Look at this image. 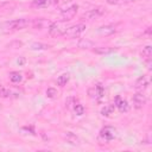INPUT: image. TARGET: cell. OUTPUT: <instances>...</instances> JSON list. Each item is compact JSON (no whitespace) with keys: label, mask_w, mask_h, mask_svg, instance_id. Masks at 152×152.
Returning a JSON list of instances; mask_svg holds the SVG:
<instances>
[{"label":"cell","mask_w":152,"mask_h":152,"mask_svg":"<svg viewBox=\"0 0 152 152\" xmlns=\"http://www.w3.org/2000/svg\"><path fill=\"white\" fill-rule=\"evenodd\" d=\"M114 106L119 109V112L120 113H126V112H128V109H129V106H128V103H127V101L126 100H124L121 96H115V99H114Z\"/></svg>","instance_id":"cell-10"},{"label":"cell","mask_w":152,"mask_h":152,"mask_svg":"<svg viewBox=\"0 0 152 152\" xmlns=\"http://www.w3.org/2000/svg\"><path fill=\"white\" fill-rule=\"evenodd\" d=\"M116 32V28L115 26L113 25H103V26H100L97 28V33L102 37H108V36H112L113 33Z\"/></svg>","instance_id":"cell-12"},{"label":"cell","mask_w":152,"mask_h":152,"mask_svg":"<svg viewBox=\"0 0 152 152\" xmlns=\"http://www.w3.org/2000/svg\"><path fill=\"white\" fill-rule=\"evenodd\" d=\"M151 56H152V46L151 45H146L142 48L141 50V57L144 61H147V59H151Z\"/></svg>","instance_id":"cell-21"},{"label":"cell","mask_w":152,"mask_h":152,"mask_svg":"<svg viewBox=\"0 0 152 152\" xmlns=\"http://www.w3.org/2000/svg\"><path fill=\"white\" fill-rule=\"evenodd\" d=\"M147 86H148V81H147L146 76H140V77L135 81V83H134V88H135V90H138V91L145 90V89L147 88Z\"/></svg>","instance_id":"cell-13"},{"label":"cell","mask_w":152,"mask_h":152,"mask_svg":"<svg viewBox=\"0 0 152 152\" xmlns=\"http://www.w3.org/2000/svg\"><path fill=\"white\" fill-rule=\"evenodd\" d=\"M116 138V129L113 126H104L99 133V140L102 142H109Z\"/></svg>","instance_id":"cell-2"},{"label":"cell","mask_w":152,"mask_h":152,"mask_svg":"<svg viewBox=\"0 0 152 152\" xmlns=\"http://www.w3.org/2000/svg\"><path fill=\"white\" fill-rule=\"evenodd\" d=\"M77 10H78V6L77 5H71L70 7H68L66 10H64V11H62V13H61V15H59V19L62 20V21H69V20H71L75 15H76V13H77Z\"/></svg>","instance_id":"cell-6"},{"label":"cell","mask_w":152,"mask_h":152,"mask_svg":"<svg viewBox=\"0 0 152 152\" xmlns=\"http://www.w3.org/2000/svg\"><path fill=\"white\" fill-rule=\"evenodd\" d=\"M15 8V4L12 1H4L0 2V15L11 14Z\"/></svg>","instance_id":"cell-9"},{"label":"cell","mask_w":152,"mask_h":152,"mask_svg":"<svg viewBox=\"0 0 152 152\" xmlns=\"http://www.w3.org/2000/svg\"><path fill=\"white\" fill-rule=\"evenodd\" d=\"M21 131H26V132H28L27 134H32V135H34L36 134V132H34V128H33V126H26V127H23L21 128Z\"/></svg>","instance_id":"cell-29"},{"label":"cell","mask_w":152,"mask_h":152,"mask_svg":"<svg viewBox=\"0 0 152 152\" xmlns=\"http://www.w3.org/2000/svg\"><path fill=\"white\" fill-rule=\"evenodd\" d=\"M23 80V75L19 71H11L10 72V81L13 83H19Z\"/></svg>","instance_id":"cell-22"},{"label":"cell","mask_w":152,"mask_h":152,"mask_svg":"<svg viewBox=\"0 0 152 152\" xmlns=\"http://www.w3.org/2000/svg\"><path fill=\"white\" fill-rule=\"evenodd\" d=\"M52 4V0H33L31 6L34 8H44Z\"/></svg>","instance_id":"cell-15"},{"label":"cell","mask_w":152,"mask_h":152,"mask_svg":"<svg viewBox=\"0 0 152 152\" xmlns=\"http://www.w3.org/2000/svg\"><path fill=\"white\" fill-rule=\"evenodd\" d=\"M17 63H18L19 65H23V64L25 63V58H24V57H20V58L17 61Z\"/></svg>","instance_id":"cell-30"},{"label":"cell","mask_w":152,"mask_h":152,"mask_svg":"<svg viewBox=\"0 0 152 152\" xmlns=\"http://www.w3.org/2000/svg\"><path fill=\"white\" fill-rule=\"evenodd\" d=\"M64 139H65V141L66 142H69V144H71V145H80V138L75 134V133H72V132H65L64 133Z\"/></svg>","instance_id":"cell-14"},{"label":"cell","mask_w":152,"mask_h":152,"mask_svg":"<svg viewBox=\"0 0 152 152\" xmlns=\"http://www.w3.org/2000/svg\"><path fill=\"white\" fill-rule=\"evenodd\" d=\"M49 28V34L52 36V37H59V36H63L65 30H66V25H65V21H55V23H51L50 26L48 27Z\"/></svg>","instance_id":"cell-3"},{"label":"cell","mask_w":152,"mask_h":152,"mask_svg":"<svg viewBox=\"0 0 152 152\" xmlns=\"http://www.w3.org/2000/svg\"><path fill=\"white\" fill-rule=\"evenodd\" d=\"M49 48H50L49 45L43 44V43H33V44H31V49L32 50H46Z\"/></svg>","instance_id":"cell-26"},{"label":"cell","mask_w":152,"mask_h":152,"mask_svg":"<svg viewBox=\"0 0 152 152\" xmlns=\"http://www.w3.org/2000/svg\"><path fill=\"white\" fill-rule=\"evenodd\" d=\"M76 102H77V101H76V99H75V97H69V99L65 101V107H66V108H69V109H71Z\"/></svg>","instance_id":"cell-28"},{"label":"cell","mask_w":152,"mask_h":152,"mask_svg":"<svg viewBox=\"0 0 152 152\" xmlns=\"http://www.w3.org/2000/svg\"><path fill=\"white\" fill-rule=\"evenodd\" d=\"M88 95L96 101H101L104 97V87L101 83H95L88 89Z\"/></svg>","instance_id":"cell-4"},{"label":"cell","mask_w":152,"mask_h":152,"mask_svg":"<svg viewBox=\"0 0 152 152\" xmlns=\"http://www.w3.org/2000/svg\"><path fill=\"white\" fill-rule=\"evenodd\" d=\"M69 80H70V75H69L68 72H64V74H62V75H59V76L57 77L56 83H57V86H59V87H64V86H66V83L69 82Z\"/></svg>","instance_id":"cell-18"},{"label":"cell","mask_w":152,"mask_h":152,"mask_svg":"<svg viewBox=\"0 0 152 152\" xmlns=\"http://www.w3.org/2000/svg\"><path fill=\"white\" fill-rule=\"evenodd\" d=\"M77 46L80 49H90V48L94 46V42L88 39V38H81L77 43Z\"/></svg>","instance_id":"cell-16"},{"label":"cell","mask_w":152,"mask_h":152,"mask_svg":"<svg viewBox=\"0 0 152 152\" xmlns=\"http://www.w3.org/2000/svg\"><path fill=\"white\" fill-rule=\"evenodd\" d=\"M114 109H115V106L114 104H104L101 109V114L103 116H110L113 113H114Z\"/></svg>","instance_id":"cell-20"},{"label":"cell","mask_w":152,"mask_h":152,"mask_svg":"<svg viewBox=\"0 0 152 152\" xmlns=\"http://www.w3.org/2000/svg\"><path fill=\"white\" fill-rule=\"evenodd\" d=\"M132 102H133V107L135 109H140L146 103V96L144 95L142 91H137L132 97Z\"/></svg>","instance_id":"cell-7"},{"label":"cell","mask_w":152,"mask_h":152,"mask_svg":"<svg viewBox=\"0 0 152 152\" xmlns=\"http://www.w3.org/2000/svg\"><path fill=\"white\" fill-rule=\"evenodd\" d=\"M151 30H152L151 27H147V28L145 30V32H144L142 34H147V36H151Z\"/></svg>","instance_id":"cell-31"},{"label":"cell","mask_w":152,"mask_h":152,"mask_svg":"<svg viewBox=\"0 0 152 152\" xmlns=\"http://www.w3.org/2000/svg\"><path fill=\"white\" fill-rule=\"evenodd\" d=\"M72 109H74L75 114H76V115H78V116L83 115V113H84V107H83V104H81L80 102H76V103L74 104Z\"/></svg>","instance_id":"cell-23"},{"label":"cell","mask_w":152,"mask_h":152,"mask_svg":"<svg viewBox=\"0 0 152 152\" xmlns=\"http://www.w3.org/2000/svg\"><path fill=\"white\" fill-rule=\"evenodd\" d=\"M86 30V25L84 24H76V25H72L70 27H66L65 32H64V37H68V38H76L78 36H81V33Z\"/></svg>","instance_id":"cell-5"},{"label":"cell","mask_w":152,"mask_h":152,"mask_svg":"<svg viewBox=\"0 0 152 152\" xmlns=\"http://www.w3.org/2000/svg\"><path fill=\"white\" fill-rule=\"evenodd\" d=\"M30 20L26 18H19V19H14V20H6L0 23V31L2 33H12L19 30L25 28L26 26H28Z\"/></svg>","instance_id":"cell-1"},{"label":"cell","mask_w":152,"mask_h":152,"mask_svg":"<svg viewBox=\"0 0 152 152\" xmlns=\"http://www.w3.org/2000/svg\"><path fill=\"white\" fill-rule=\"evenodd\" d=\"M11 95H12L11 90H10V89H7L5 86L0 84V97H2V99H6V97H10Z\"/></svg>","instance_id":"cell-24"},{"label":"cell","mask_w":152,"mask_h":152,"mask_svg":"<svg viewBox=\"0 0 152 152\" xmlns=\"http://www.w3.org/2000/svg\"><path fill=\"white\" fill-rule=\"evenodd\" d=\"M53 4H55L58 8H61L62 11H64V10H66L68 7H70V6L72 5V1H71V0H55Z\"/></svg>","instance_id":"cell-19"},{"label":"cell","mask_w":152,"mask_h":152,"mask_svg":"<svg viewBox=\"0 0 152 152\" xmlns=\"http://www.w3.org/2000/svg\"><path fill=\"white\" fill-rule=\"evenodd\" d=\"M45 94H46V96L49 97V99H56L57 96H58V91H57V89H55V88H48L46 89V91H45Z\"/></svg>","instance_id":"cell-25"},{"label":"cell","mask_w":152,"mask_h":152,"mask_svg":"<svg viewBox=\"0 0 152 152\" xmlns=\"http://www.w3.org/2000/svg\"><path fill=\"white\" fill-rule=\"evenodd\" d=\"M116 49L114 48H109V46H99V48H94L93 49V52L95 53H99V55H108L113 51H115Z\"/></svg>","instance_id":"cell-17"},{"label":"cell","mask_w":152,"mask_h":152,"mask_svg":"<svg viewBox=\"0 0 152 152\" xmlns=\"http://www.w3.org/2000/svg\"><path fill=\"white\" fill-rule=\"evenodd\" d=\"M135 0H107L109 5H124V4H129Z\"/></svg>","instance_id":"cell-27"},{"label":"cell","mask_w":152,"mask_h":152,"mask_svg":"<svg viewBox=\"0 0 152 152\" xmlns=\"http://www.w3.org/2000/svg\"><path fill=\"white\" fill-rule=\"evenodd\" d=\"M104 12H106V11H104L103 7H95V8H93V10H89L88 12H86V13L82 15V18H86V19H88V20H93V19H96V18L103 15Z\"/></svg>","instance_id":"cell-8"},{"label":"cell","mask_w":152,"mask_h":152,"mask_svg":"<svg viewBox=\"0 0 152 152\" xmlns=\"http://www.w3.org/2000/svg\"><path fill=\"white\" fill-rule=\"evenodd\" d=\"M31 24H32V27L33 28H36V30H43L45 27H49L51 23L49 20H46L45 18H36V19L32 20Z\"/></svg>","instance_id":"cell-11"}]
</instances>
